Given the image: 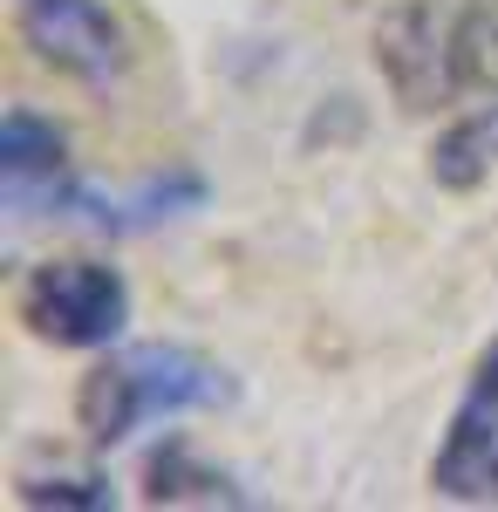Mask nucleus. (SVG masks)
<instances>
[{
  "label": "nucleus",
  "instance_id": "obj_1",
  "mask_svg": "<svg viewBox=\"0 0 498 512\" xmlns=\"http://www.w3.org/2000/svg\"><path fill=\"white\" fill-rule=\"evenodd\" d=\"M376 76L396 110H471L498 89V0H396L376 21Z\"/></svg>",
  "mask_w": 498,
  "mask_h": 512
},
{
  "label": "nucleus",
  "instance_id": "obj_2",
  "mask_svg": "<svg viewBox=\"0 0 498 512\" xmlns=\"http://www.w3.org/2000/svg\"><path fill=\"white\" fill-rule=\"evenodd\" d=\"M232 396V376L198 349L178 342H144V349H116L103 355L76 390V424L89 431V444H123V437L151 431L164 417L185 410H219Z\"/></svg>",
  "mask_w": 498,
  "mask_h": 512
},
{
  "label": "nucleus",
  "instance_id": "obj_3",
  "mask_svg": "<svg viewBox=\"0 0 498 512\" xmlns=\"http://www.w3.org/2000/svg\"><path fill=\"white\" fill-rule=\"evenodd\" d=\"M21 328L48 349H110L130 328V280L110 260H41L21 280Z\"/></svg>",
  "mask_w": 498,
  "mask_h": 512
},
{
  "label": "nucleus",
  "instance_id": "obj_4",
  "mask_svg": "<svg viewBox=\"0 0 498 512\" xmlns=\"http://www.w3.org/2000/svg\"><path fill=\"white\" fill-rule=\"evenodd\" d=\"M14 28L41 69L82 89H116L130 76V35L110 0H14Z\"/></svg>",
  "mask_w": 498,
  "mask_h": 512
},
{
  "label": "nucleus",
  "instance_id": "obj_5",
  "mask_svg": "<svg viewBox=\"0 0 498 512\" xmlns=\"http://www.w3.org/2000/svg\"><path fill=\"white\" fill-rule=\"evenodd\" d=\"M76 192L82 178L69 158V130L41 110H7V123H0V212H7V226L69 219Z\"/></svg>",
  "mask_w": 498,
  "mask_h": 512
},
{
  "label": "nucleus",
  "instance_id": "obj_6",
  "mask_svg": "<svg viewBox=\"0 0 498 512\" xmlns=\"http://www.w3.org/2000/svg\"><path fill=\"white\" fill-rule=\"evenodd\" d=\"M430 492L451 506H498V335L478 355L458 410L444 424V444L430 458Z\"/></svg>",
  "mask_w": 498,
  "mask_h": 512
},
{
  "label": "nucleus",
  "instance_id": "obj_7",
  "mask_svg": "<svg viewBox=\"0 0 498 512\" xmlns=\"http://www.w3.org/2000/svg\"><path fill=\"white\" fill-rule=\"evenodd\" d=\"M205 192H212V185L198 178L192 164H171V171H151V178H137V185H123V192H96V185H82L69 219L96 226V233H157V226H171V219L198 212Z\"/></svg>",
  "mask_w": 498,
  "mask_h": 512
},
{
  "label": "nucleus",
  "instance_id": "obj_8",
  "mask_svg": "<svg viewBox=\"0 0 498 512\" xmlns=\"http://www.w3.org/2000/svg\"><path fill=\"white\" fill-rule=\"evenodd\" d=\"M498 171V89L485 103H471L464 117H451V130L430 144V178L444 192H471Z\"/></svg>",
  "mask_w": 498,
  "mask_h": 512
},
{
  "label": "nucleus",
  "instance_id": "obj_9",
  "mask_svg": "<svg viewBox=\"0 0 498 512\" xmlns=\"http://www.w3.org/2000/svg\"><path fill=\"white\" fill-rule=\"evenodd\" d=\"M151 499H198V506H239L246 492H232L219 472H205V465H192V451L185 444H171V451H157L151 458Z\"/></svg>",
  "mask_w": 498,
  "mask_h": 512
},
{
  "label": "nucleus",
  "instance_id": "obj_10",
  "mask_svg": "<svg viewBox=\"0 0 498 512\" xmlns=\"http://www.w3.org/2000/svg\"><path fill=\"white\" fill-rule=\"evenodd\" d=\"M48 499H62V506H116L110 485H89V478H28L21 485V506H48Z\"/></svg>",
  "mask_w": 498,
  "mask_h": 512
}]
</instances>
